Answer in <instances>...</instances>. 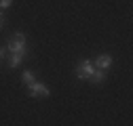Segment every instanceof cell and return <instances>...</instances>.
Returning <instances> with one entry per match:
<instances>
[{
	"label": "cell",
	"mask_w": 133,
	"mask_h": 126,
	"mask_svg": "<svg viewBox=\"0 0 133 126\" xmlns=\"http://www.w3.org/2000/svg\"><path fill=\"white\" fill-rule=\"evenodd\" d=\"M6 49H9V53H19V55L28 57V38H25L23 32H17V34H13L11 42L6 44Z\"/></svg>",
	"instance_id": "obj_1"
},
{
	"label": "cell",
	"mask_w": 133,
	"mask_h": 126,
	"mask_svg": "<svg viewBox=\"0 0 133 126\" xmlns=\"http://www.w3.org/2000/svg\"><path fill=\"white\" fill-rule=\"evenodd\" d=\"M93 61L91 59H82L80 63H78V65H76V78H78V80H87V78L93 74Z\"/></svg>",
	"instance_id": "obj_2"
},
{
	"label": "cell",
	"mask_w": 133,
	"mask_h": 126,
	"mask_svg": "<svg viewBox=\"0 0 133 126\" xmlns=\"http://www.w3.org/2000/svg\"><path fill=\"white\" fill-rule=\"evenodd\" d=\"M28 92H30V97H49V94H51L49 86L44 82H38V80H34L32 84H28Z\"/></svg>",
	"instance_id": "obj_3"
},
{
	"label": "cell",
	"mask_w": 133,
	"mask_h": 126,
	"mask_svg": "<svg viewBox=\"0 0 133 126\" xmlns=\"http://www.w3.org/2000/svg\"><path fill=\"white\" fill-rule=\"evenodd\" d=\"M112 63H114V59H112V55H108V53H104V55H97L95 59H93V67L95 69H110L112 67Z\"/></svg>",
	"instance_id": "obj_4"
},
{
	"label": "cell",
	"mask_w": 133,
	"mask_h": 126,
	"mask_svg": "<svg viewBox=\"0 0 133 126\" xmlns=\"http://www.w3.org/2000/svg\"><path fill=\"white\" fill-rule=\"evenodd\" d=\"M106 78H108V76H106V69H93V74L87 78V82H91V84L97 86V84H104Z\"/></svg>",
	"instance_id": "obj_5"
},
{
	"label": "cell",
	"mask_w": 133,
	"mask_h": 126,
	"mask_svg": "<svg viewBox=\"0 0 133 126\" xmlns=\"http://www.w3.org/2000/svg\"><path fill=\"white\" fill-rule=\"evenodd\" d=\"M23 59H25V57L19 55V53H11V55H9V67H11V69H17L21 63H23Z\"/></svg>",
	"instance_id": "obj_6"
},
{
	"label": "cell",
	"mask_w": 133,
	"mask_h": 126,
	"mask_svg": "<svg viewBox=\"0 0 133 126\" xmlns=\"http://www.w3.org/2000/svg\"><path fill=\"white\" fill-rule=\"evenodd\" d=\"M21 80H23V84L28 86V84H32V82L36 80V76H34V72H32V69H25V72L21 74Z\"/></svg>",
	"instance_id": "obj_7"
},
{
	"label": "cell",
	"mask_w": 133,
	"mask_h": 126,
	"mask_svg": "<svg viewBox=\"0 0 133 126\" xmlns=\"http://www.w3.org/2000/svg\"><path fill=\"white\" fill-rule=\"evenodd\" d=\"M13 4V0H0V11H4V9H9Z\"/></svg>",
	"instance_id": "obj_8"
},
{
	"label": "cell",
	"mask_w": 133,
	"mask_h": 126,
	"mask_svg": "<svg viewBox=\"0 0 133 126\" xmlns=\"http://www.w3.org/2000/svg\"><path fill=\"white\" fill-rule=\"evenodd\" d=\"M6 53H9V49H6V46H0V61H2V59H6V57H9Z\"/></svg>",
	"instance_id": "obj_9"
},
{
	"label": "cell",
	"mask_w": 133,
	"mask_h": 126,
	"mask_svg": "<svg viewBox=\"0 0 133 126\" xmlns=\"http://www.w3.org/2000/svg\"><path fill=\"white\" fill-rule=\"evenodd\" d=\"M4 21H6V19H4V13H2V11H0V29H2V27H4Z\"/></svg>",
	"instance_id": "obj_10"
},
{
	"label": "cell",
	"mask_w": 133,
	"mask_h": 126,
	"mask_svg": "<svg viewBox=\"0 0 133 126\" xmlns=\"http://www.w3.org/2000/svg\"><path fill=\"white\" fill-rule=\"evenodd\" d=\"M0 63H2V61H0Z\"/></svg>",
	"instance_id": "obj_11"
}]
</instances>
